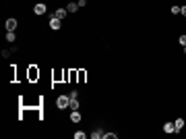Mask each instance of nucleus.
I'll list each match as a JSON object with an SVG mask.
<instances>
[{"label": "nucleus", "mask_w": 186, "mask_h": 139, "mask_svg": "<svg viewBox=\"0 0 186 139\" xmlns=\"http://www.w3.org/2000/svg\"><path fill=\"white\" fill-rule=\"evenodd\" d=\"M172 15H180V6H172Z\"/></svg>", "instance_id": "nucleus-17"}, {"label": "nucleus", "mask_w": 186, "mask_h": 139, "mask_svg": "<svg viewBox=\"0 0 186 139\" xmlns=\"http://www.w3.org/2000/svg\"><path fill=\"white\" fill-rule=\"evenodd\" d=\"M184 54H186V46H184Z\"/></svg>", "instance_id": "nucleus-19"}, {"label": "nucleus", "mask_w": 186, "mask_h": 139, "mask_svg": "<svg viewBox=\"0 0 186 139\" xmlns=\"http://www.w3.org/2000/svg\"><path fill=\"white\" fill-rule=\"evenodd\" d=\"M81 112H79V110H72V112H70V120H72V123H81Z\"/></svg>", "instance_id": "nucleus-5"}, {"label": "nucleus", "mask_w": 186, "mask_h": 139, "mask_svg": "<svg viewBox=\"0 0 186 139\" xmlns=\"http://www.w3.org/2000/svg\"><path fill=\"white\" fill-rule=\"evenodd\" d=\"M163 131H165V133H176V125L174 123H165V125H163Z\"/></svg>", "instance_id": "nucleus-7"}, {"label": "nucleus", "mask_w": 186, "mask_h": 139, "mask_svg": "<svg viewBox=\"0 0 186 139\" xmlns=\"http://www.w3.org/2000/svg\"><path fill=\"white\" fill-rule=\"evenodd\" d=\"M77 9H79V4H77V2H68V6H66V11H68V12H75Z\"/></svg>", "instance_id": "nucleus-11"}, {"label": "nucleus", "mask_w": 186, "mask_h": 139, "mask_svg": "<svg viewBox=\"0 0 186 139\" xmlns=\"http://www.w3.org/2000/svg\"><path fill=\"white\" fill-rule=\"evenodd\" d=\"M46 11H48V9H46V4H42V2H37V4L33 6V12H35V15H44Z\"/></svg>", "instance_id": "nucleus-4"}, {"label": "nucleus", "mask_w": 186, "mask_h": 139, "mask_svg": "<svg viewBox=\"0 0 186 139\" xmlns=\"http://www.w3.org/2000/svg\"><path fill=\"white\" fill-rule=\"evenodd\" d=\"M70 108H72V110H79V100L70 98Z\"/></svg>", "instance_id": "nucleus-12"}, {"label": "nucleus", "mask_w": 186, "mask_h": 139, "mask_svg": "<svg viewBox=\"0 0 186 139\" xmlns=\"http://www.w3.org/2000/svg\"><path fill=\"white\" fill-rule=\"evenodd\" d=\"M60 27H62V21L56 19V17H52V19H50V29H52V31H58Z\"/></svg>", "instance_id": "nucleus-3"}, {"label": "nucleus", "mask_w": 186, "mask_h": 139, "mask_svg": "<svg viewBox=\"0 0 186 139\" xmlns=\"http://www.w3.org/2000/svg\"><path fill=\"white\" fill-rule=\"evenodd\" d=\"M105 135H108V133H104V131H99V129H97V131H93V133H91V137H93V139H101V137H105Z\"/></svg>", "instance_id": "nucleus-9"}, {"label": "nucleus", "mask_w": 186, "mask_h": 139, "mask_svg": "<svg viewBox=\"0 0 186 139\" xmlns=\"http://www.w3.org/2000/svg\"><path fill=\"white\" fill-rule=\"evenodd\" d=\"M6 40H8V42H15V40H17L15 31H6Z\"/></svg>", "instance_id": "nucleus-14"}, {"label": "nucleus", "mask_w": 186, "mask_h": 139, "mask_svg": "<svg viewBox=\"0 0 186 139\" xmlns=\"http://www.w3.org/2000/svg\"><path fill=\"white\" fill-rule=\"evenodd\" d=\"M37 77H39V71L35 69V67H31V69H29V79H31V81H35Z\"/></svg>", "instance_id": "nucleus-8"}, {"label": "nucleus", "mask_w": 186, "mask_h": 139, "mask_svg": "<svg viewBox=\"0 0 186 139\" xmlns=\"http://www.w3.org/2000/svg\"><path fill=\"white\" fill-rule=\"evenodd\" d=\"M56 106H58L60 110L68 108V106H70V98H68V96H58V100H56Z\"/></svg>", "instance_id": "nucleus-1"}, {"label": "nucleus", "mask_w": 186, "mask_h": 139, "mask_svg": "<svg viewBox=\"0 0 186 139\" xmlns=\"http://www.w3.org/2000/svg\"><path fill=\"white\" fill-rule=\"evenodd\" d=\"M17 25H19V21H17L15 17H8V19H6V23H4V27H6V31H15V29H17Z\"/></svg>", "instance_id": "nucleus-2"}, {"label": "nucleus", "mask_w": 186, "mask_h": 139, "mask_svg": "<svg viewBox=\"0 0 186 139\" xmlns=\"http://www.w3.org/2000/svg\"><path fill=\"white\" fill-rule=\"evenodd\" d=\"M85 137H87L85 131H77V133H75V139H85Z\"/></svg>", "instance_id": "nucleus-15"}, {"label": "nucleus", "mask_w": 186, "mask_h": 139, "mask_svg": "<svg viewBox=\"0 0 186 139\" xmlns=\"http://www.w3.org/2000/svg\"><path fill=\"white\" fill-rule=\"evenodd\" d=\"M174 125H176V131L184 129V118H176V120H174Z\"/></svg>", "instance_id": "nucleus-10"}, {"label": "nucleus", "mask_w": 186, "mask_h": 139, "mask_svg": "<svg viewBox=\"0 0 186 139\" xmlns=\"http://www.w3.org/2000/svg\"><path fill=\"white\" fill-rule=\"evenodd\" d=\"M180 15H184V17H186V6H180Z\"/></svg>", "instance_id": "nucleus-18"}, {"label": "nucleus", "mask_w": 186, "mask_h": 139, "mask_svg": "<svg viewBox=\"0 0 186 139\" xmlns=\"http://www.w3.org/2000/svg\"><path fill=\"white\" fill-rule=\"evenodd\" d=\"M77 77H79V83H83V81H85V77H87V73H85V71H79Z\"/></svg>", "instance_id": "nucleus-13"}, {"label": "nucleus", "mask_w": 186, "mask_h": 139, "mask_svg": "<svg viewBox=\"0 0 186 139\" xmlns=\"http://www.w3.org/2000/svg\"><path fill=\"white\" fill-rule=\"evenodd\" d=\"M66 15H68V11H66V9H58V11L54 12V17H56V19H60V21H62Z\"/></svg>", "instance_id": "nucleus-6"}, {"label": "nucleus", "mask_w": 186, "mask_h": 139, "mask_svg": "<svg viewBox=\"0 0 186 139\" xmlns=\"http://www.w3.org/2000/svg\"><path fill=\"white\" fill-rule=\"evenodd\" d=\"M178 42H180V46H186V35H180Z\"/></svg>", "instance_id": "nucleus-16"}]
</instances>
